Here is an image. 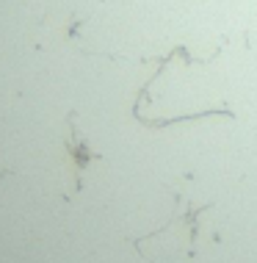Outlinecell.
<instances>
[{
    "label": "cell",
    "instance_id": "1",
    "mask_svg": "<svg viewBox=\"0 0 257 263\" xmlns=\"http://www.w3.org/2000/svg\"><path fill=\"white\" fill-rule=\"evenodd\" d=\"M174 216L163 227H158L149 236L133 238V247L149 263H177L194 258V244L199 236V213L208 211V205L194 208V202H185L180 194H174Z\"/></svg>",
    "mask_w": 257,
    "mask_h": 263
},
{
    "label": "cell",
    "instance_id": "2",
    "mask_svg": "<svg viewBox=\"0 0 257 263\" xmlns=\"http://www.w3.org/2000/svg\"><path fill=\"white\" fill-rule=\"evenodd\" d=\"M67 127H69V133H67V155H69V161H72V166H75V191H81L83 189V172L89 169V163L100 161L103 155L91 150L89 141L81 136L75 111L67 117Z\"/></svg>",
    "mask_w": 257,
    "mask_h": 263
}]
</instances>
